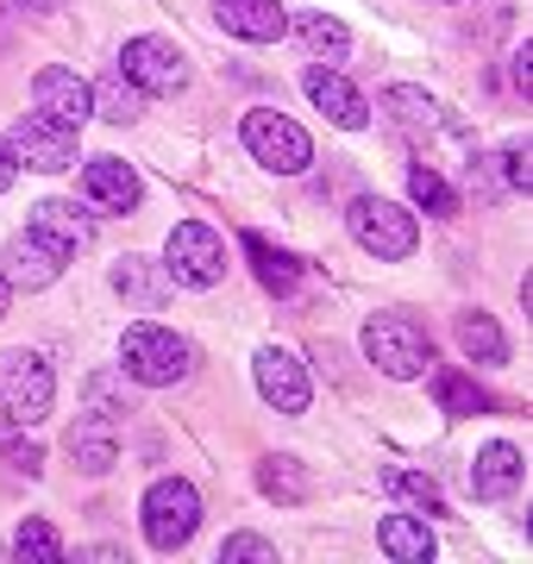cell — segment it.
<instances>
[{
    "label": "cell",
    "mask_w": 533,
    "mask_h": 564,
    "mask_svg": "<svg viewBox=\"0 0 533 564\" xmlns=\"http://www.w3.org/2000/svg\"><path fill=\"white\" fill-rule=\"evenodd\" d=\"M365 358L377 364L383 377L409 383V377H427L433 339H427V326L414 321V314H377V321L365 326Z\"/></svg>",
    "instance_id": "obj_1"
},
{
    "label": "cell",
    "mask_w": 533,
    "mask_h": 564,
    "mask_svg": "<svg viewBox=\"0 0 533 564\" xmlns=\"http://www.w3.org/2000/svg\"><path fill=\"white\" fill-rule=\"evenodd\" d=\"M120 358H126V377H132V383L170 389V383H183L188 377L195 351H188V339H176L170 326H126Z\"/></svg>",
    "instance_id": "obj_2"
},
{
    "label": "cell",
    "mask_w": 533,
    "mask_h": 564,
    "mask_svg": "<svg viewBox=\"0 0 533 564\" xmlns=\"http://www.w3.org/2000/svg\"><path fill=\"white\" fill-rule=\"evenodd\" d=\"M195 527H202V496L188 477H157L144 489V540L157 552H183L195 540Z\"/></svg>",
    "instance_id": "obj_3"
},
{
    "label": "cell",
    "mask_w": 533,
    "mask_h": 564,
    "mask_svg": "<svg viewBox=\"0 0 533 564\" xmlns=\"http://www.w3.org/2000/svg\"><path fill=\"white\" fill-rule=\"evenodd\" d=\"M57 402V377L39 351H7L0 358V414L13 426H39Z\"/></svg>",
    "instance_id": "obj_4"
},
{
    "label": "cell",
    "mask_w": 533,
    "mask_h": 564,
    "mask_svg": "<svg viewBox=\"0 0 533 564\" xmlns=\"http://www.w3.org/2000/svg\"><path fill=\"white\" fill-rule=\"evenodd\" d=\"M351 239L365 245L377 263H402L414 251V239H421V226H414L409 207L383 202V195H358L351 202Z\"/></svg>",
    "instance_id": "obj_5"
},
{
    "label": "cell",
    "mask_w": 533,
    "mask_h": 564,
    "mask_svg": "<svg viewBox=\"0 0 533 564\" xmlns=\"http://www.w3.org/2000/svg\"><path fill=\"white\" fill-rule=\"evenodd\" d=\"M246 144H251V158L270 163L276 176H302L314 163V139L289 113H270V107H251L246 113Z\"/></svg>",
    "instance_id": "obj_6"
},
{
    "label": "cell",
    "mask_w": 533,
    "mask_h": 564,
    "mask_svg": "<svg viewBox=\"0 0 533 564\" xmlns=\"http://www.w3.org/2000/svg\"><path fill=\"white\" fill-rule=\"evenodd\" d=\"M164 270H170V282H188V289H214V282L226 276V245H220V232L214 226H202V220H183L176 232H170V245H164Z\"/></svg>",
    "instance_id": "obj_7"
},
{
    "label": "cell",
    "mask_w": 533,
    "mask_h": 564,
    "mask_svg": "<svg viewBox=\"0 0 533 564\" xmlns=\"http://www.w3.org/2000/svg\"><path fill=\"white\" fill-rule=\"evenodd\" d=\"M13 163L25 170H44V176H57V170H76V126H57L51 113H20L13 120V139H7Z\"/></svg>",
    "instance_id": "obj_8"
},
{
    "label": "cell",
    "mask_w": 533,
    "mask_h": 564,
    "mask_svg": "<svg viewBox=\"0 0 533 564\" xmlns=\"http://www.w3.org/2000/svg\"><path fill=\"white\" fill-rule=\"evenodd\" d=\"M120 76L139 82L144 95H176V88L188 82V63L170 39H132L120 51Z\"/></svg>",
    "instance_id": "obj_9"
},
{
    "label": "cell",
    "mask_w": 533,
    "mask_h": 564,
    "mask_svg": "<svg viewBox=\"0 0 533 564\" xmlns=\"http://www.w3.org/2000/svg\"><path fill=\"white\" fill-rule=\"evenodd\" d=\"M251 370H258V395H264L276 414H308V395H314V389H308V364L295 358V351H283V345H264Z\"/></svg>",
    "instance_id": "obj_10"
},
{
    "label": "cell",
    "mask_w": 533,
    "mask_h": 564,
    "mask_svg": "<svg viewBox=\"0 0 533 564\" xmlns=\"http://www.w3.org/2000/svg\"><path fill=\"white\" fill-rule=\"evenodd\" d=\"M302 95H308L333 126H346V132L370 126V101L351 88L346 76H339V69H327V63H308V69H302Z\"/></svg>",
    "instance_id": "obj_11"
},
{
    "label": "cell",
    "mask_w": 533,
    "mask_h": 564,
    "mask_svg": "<svg viewBox=\"0 0 533 564\" xmlns=\"http://www.w3.org/2000/svg\"><path fill=\"white\" fill-rule=\"evenodd\" d=\"M32 101H39V113H51L57 126H83L88 120V82L76 76V69L51 63V69L32 76Z\"/></svg>",
    "instance_id": "obj_12"
},
{
    "label": "cell",
    "mask_w": 533,
    "mask_h": 564,
    "mask_svg": "<svg viewBox=\"0 0 533 564\" xmlns=\"http://www.w3.org/2000/svg\"><path fill=\"white\" fill-rule=\"evenodd\" d=\"M214 20H220L232 39H251V44H276L289 32L283 0H214Z\"/></svg>",
    "instance_id": "obj_13"
},
{
    "label": "cell",
    "mask_w": 533,
    "mask_h": 564,
    "mask_svg": "<svg viewBox=\"0 0 533 564\" xmlns=\"http://www.w3.org/2000/svg\"><path fill=\"white\" fill-rule=\"evenodd\" d=\"M63 251H51V245L39 239V232H20V239L7 245V289H51V282L63 276Z\"/></svg>",
    "instance_id": "obj_14"
},
{
    "label": "cell",
    "mask_w": 533,
    "mask_h": 564,
    "mask_svg": "<svg viewBox=\"0 0 533 564\" xmlns=\"http://www.w3.org/2000/svg\"><path fill=\"white\" fill-rule=\"evenodd\" d=\"M25 232H39V239L51 245V251H63V258H76V251L95 245V226H88V214H76V202H39Z\"/></svg>",
    "instance_id": "obj_15"
},
{
    "label": "cell",
    "mask_w": 533,
    "mask_h": 564,
    "mask_svg": "<svg viewBox=\"0 0 533 564\" xmlns=\"http://www.w3.org/2000/svg\"><path fill=\"white\" fill-rule=\"evenodd\" d=\"M83 195L95 207H107V214H132L139 207V176L120 158H95V163H83Z\"/></svg>",
    "instance_id": "obj_16"
},
{
    "label": "cell",
    "mask_w": 533,
    "mask_h": 564,
    "mask_svg": "<svg viewBox=\"0 0 533 564\" xmlns=\"http://www.w3.org/2000/svg\"><path fill=\"white\" fill-rule=\"evenodd\" d=\"M69 458L83 464L88 477H101L120 464V421H107V414H83V421L69 426Z\"/></svg>",
    "instance_id": "obj_17"
},
{
    "label": "cell",
    "mask_w": 533,
    "mask_h": 564,
    "mask_svg": "<svg viewBox=\"0 0 533 564\" xmlns=\"http://www.w3.org/2000/svg\"><path fill=\"white\" fill-rule=\"evenodd\" d=\"M514 484H521V452L514 445H483L471 464V496L477 502H502V496H514Z\"/></svg>",
    "instance_id": "obj_18"
},
{
    "label": "cell",
    "mask_w": 533,
    "mask_h": 564,
    "mask_svg": "<svg viewBox=\"0 0 533 564\" xmlns=\"http://www.w3.org/2000/svg\"><path fill=\"white\" fill-rule=\"evenodd\" d=\"M377 545H383L395 564H427L433 558V533H427V521H414V514H383V521H377Z\"/></svg>",
    "instance_id": "obj_19"
},
{
    "label": "cell",
    "mask_w": 533,
    "mask_h": 564,
    "mask_svg": "<svg viewBox=\"0 0 533 564\" xmlns=\"http://www.w3.org/2000/svg\"><path fill=\"white\" fill-rule=\"evenodd\" d=\"M88 113H101V120H113V126L139 120V113H144V88L113 69V76H101L95 88H88Z\"/></svg>",
    "instance_id": "obj_20"
},
{
    "label": "cell",
    "mask_w": 533,
    "mask_h": 564,
    "mask_svg": "<svg viewBox=\"0 0 533 564\" xmlns=\"http://www.w3.org/2000/svg\"><path fill=\"white\" fill-rule=\"evenodd\" d=\"M246 258H251V270H258V282H264L270 295H289V289L302 282V258L276 251V245L258 239V232H246Z\"/></svg>",
    "instance_id": "obj_21"
},
{
    "label": "cell",
    "mask_w": 533,
    "mask_h": 564,
    "mask_svg": "<svg viewBox=\"0 0 533 564\" xmlns=\"http://www.w3.org/2000/svg\"><path fill=\"white\" fill-rule=\"evenodd\" d=\"M452 333H458V345H465V358L471 364H502L509 358V339H502V326L490 321V314H458V321H452Z\"/></svg>",
    "instance_id": "obj_22"
},
{
    "label": "cell",
    "mask_w": 533,
    "mask_h": 564,
    "mask_svg": "<svg viewBox=\"0 0 533 564\" xmlns=\"http://www.w3.org/2000/svg\"><path fill=\"white\" fill-rule=\"evenodd\" d=\"M409 195H414V207H427L433 220H452L458 214V195H452V182L433 163H414L409 170Z\"/></svg>",
    "instance_id": "obj_23"
},
{
    "label": "cell",
    "mask_w": 533,
    "mask_h": 564,
    "mask_svg": "<svg viewBox=\"0 0 533 564\" xmlns=\"http://www.w3.org/2000/svg\"><path fill=\"white\" fill-rule=\"evenodd\" d=\"M383 107L395 113V126H402L409 139H414V132H433V126H439V107H433L421 88H390V95H383Z\"/></svg>",
    "instance_id": "obj_24"
},
{
    "label": "cell",
    "mask_w": 533,
    "mask_h": 564,
    "mask_svg": "<svg viewBox=\"0 0 533 564\" xmlns=\"http://www.w3.org/2000/svg\"><path fill=\"white\" fill-rule=\"evenodd\" d=\"M258 489H264L270 502H302L308 496V477H302L295 458H264L258 464Z\"/></svg>",
    "instance_id": "obj_25"
},
{
    "label": "cell",
    "mask_w": 533,
    "mask_h": 564,
    "mask_svg": "<svg viewBox=\"0 0 533 564\" xmlns=\"http://www.w3.org/2000/svg\"><path fill=\"white\" fill-rule=\"evenodd\" d=\"M13 552H20L25 564H63V540H57V527L51 521H20V533H13Z\"/></svg>",
    "instance_id": "obj_26"
},
{
    "label": "cell",
    "mask_w": 533,
    "mask_h": 564,
    "mask_svg": "<svg viewBox=\"0 0 533 564\" xmlns=\"http://www.w3.org/2000/svg\"><path fill=\"white\" fill-rule=\"evenodd\" d=\"M433 402L446 408V414H483V389H477L465 370H439V377H433Z\"/></svg>",
    "instance_id": "obj_27"
},
{
    "label": "cell",
    "mask_w": 533,
    "mask_h": 564,
    "mask_svg": "<svg viewBox=\"0 0 533 564\" xmlns=\"http://www.w3.org/2000/svg\"><path fill=\"white\" fill-rule=\"evenodd\" d=\"M295 32H302V44H308L314 57H346V44H351V32L339 20H327V13H302Z\"/></svg>",
    "instance_id": "obj_28"
},
{
    "label": "cell",
    "mask_w": 533,
    "mask_h": 564,
    "mask_svg": "<svg viewBox=\"0 0 533 564\" xmlns=\"http://www.w3.org/2000/svg\"><path fill=\"white\" fill-rule=\"evenodd\" d=\"M383 489L402 496L409 508H421V514H446V496H439L427 477H414V470H383Z\"/></svg>",
    "instance_id": "obj_29"
},
{
    "label": "cell",
    "mask_w": 533,
    "mask_h": 564,
    "mask_svg": "<svg viewBox=\"0 0 533 564\" xmlns=\"http://www.w3.org/2000/svg\"><path fill=\"white\" fill-rule=\"evenodd\" d=\"M113 289H120V295H139L144 307H157V302H164V282H151V276H144V258H126L120 270H113Z\"/></svg>",
    "instance_id": "obj_30"
},
{
    "label": "cell",
    "mask_w": 533,
    "mask_h": 564,
    "mask_svg": "<svg viewBox=\"0 0 533 564\" xmlns=\"http://www.w3.org/2000/svg\"><path fill=\"white\" fill-rule=\"evenodd\" d=\"M220 564H276V545L258 540V533H232L220 545Z\"/></svg>",
    "instance_id": "obj_31"
},
{
    "label": "cell",
    "mask_w": 533,
    "mask_h": 564,
    "mask_svg": "<svg viewBox=\"0 0 533 564\" xmlns=\"http://www.w3.org/2000/svg\"><path fill=\"white\" fill-rule=\"evenodd\" d=\"M7 464H13V470H25V477H39V470H44V452H39L32 440H25V445H7Z\"/></svg>",
    "instance_id": "obj_32"
},
{
    "label": "cell",
    "mask_w": 533,
    "mask_h": 564,
    "mask_svg": "<svg viewBox=\"0 0 533 564\" xmlns=\"http://www.w3.org/2000/svg\"><path fill=\"white\" fill-rule=\"evenodd\" d=\"M13 176H20V163H13V151H7V144H0V195L13 188Z\"/></svg>",
    "instance_id": "obj_33"
},
{
    "label": "cell",
    "mask_w": 533,
    "mask_h": 564,
    "mask_svg": "<svg viewBox=\"0 0 533 564\" xmlns=\"http://www.w3.org/2000/svg\"><path fill=\"white\" fill-rule=\"evenodd\" d=\"M7 7H13V13H25V20H44V13H51V0H7Z\"/></svg>",
    "instance_id": "obj_34"
},
{
    "label": "cell",
    "mask_w": 533,
    "mask_h": 564,
    "mask_svg": "<svg viewBox=\"0 0 533 564\" xmlns=\"http://www.w3.org/2000/svg\"><path fill=\"white\" fill-rule=\"evenodd\" d=\"M7 295H13V289H7V276H0V321H7Z\"/></svg>",
    "instance_id": "obj_35"
}]
</instances>
